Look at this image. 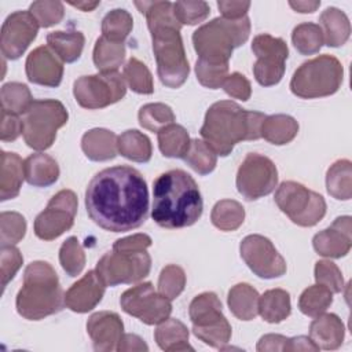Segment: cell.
Instances as JSON below:
<instances>
[{"mask_svg":"<svg viewBox=\"0 0 352 352\" xmlns=\"http://www.w3.org/2000/svg\"><path fill=\"white\" fill-rule=\"evenodd\" d=\"M89 219L100 228L125 232L139 228L148 216V188L142 173L128 165L98 172L85 190Z\"/></svg>","mask_w":352,"mask_h":352,"instance_id":"6da1fadb","label":"cell"},{"mask_svg":"<svg viewBox=\"0 0 352 352\" xmlns=\"http://www.w3.org/2000/svg\"><path fill=\"white\" fill-rule=\"evenodd\" d=\"M204 202L197 182L183 169L161 173L153 184L151 217L162 228H184L202 216Z\"/></svg>","mask_w":352,"mask_h":352,"instance_id":"7a4b0ae2","label":"cell"},{"mask_svg":"<svg viewBox=\"0 0 352 352\" xmlns=\"http://www.w3.org/2000/svg\"><path fill=\"white\" fill-rule=\"evenodd\" d=\"M265 117L260 111L245 110L232 100H220L208 109L199 132L216 155L227 157L236 143L261 138Z\"/></svg>","mask_w":352,"mask_h":352,"instance_id":"3957f363","label":"cell"},{"mask_svg":"<svg viewBox=\"0 0 352 352\" xmlns=\"http://www.w3.org/2000/svg\"><path fill=\"white\" fill-rule=\"evenodd\" d=\"M63 305L65 294L52 265L40 260L28 264L15 300L18 314L28 320H41L59 312Z\"/></svg>","mask_w":352,"mask_h":352,"instance_id":"277c9868","label":"cell"},{"mask_svg":"<svg viewBox=\"0 0 352 352\" xmlns=\"http://www.w3.org/2000/svg\"><path fill=\"white\" fill-rule=\"evenodd\" d=\"M250 34V21L214 18L192 33V44L198 59L212 63H228L234 50L246 43Z\"/></svg>","mask_w":352,"mask_h":352,"instance_id":"5b68a950","label":"cell"},{"mask_svg":"<svg viewBox=\"0 0 352 352\" xmlns=\"http://www.w3.org/2000/svg\"><path fill=\"white\" fill-rule=\"evenodd\" d=\"M344 80V67L333 55H319L304 62L290 80L292 92L301 99H316L336 94Z\"/></svg>","mask_w":352,"mask_h":352,"instance_id":"8992f818","label":"cell"},{"mask_svg":"<svg viewBox=\"0 0 352 352\" xmlns=\"http://www.w3.org/2000/svg\"><path fill=\"white\" fill-rule=\"evenodd\" d=\"M179 26L151 28V43L161 82L169 88L182 87L188 74L190 65L186 56Z\"/></svg>","mask_w":352,"mask_h":352,"instance_id":"52a82bcc","label":"cell"},{"mask_svg":"<svg viewBox=\"0 0 352 352\" xmlns=\"http://www.w3.org/2000/svg\"><path fill=\"white\" fill-rule=\"evenodd\" d=\"M69 114L62 102L55 99L33 100L23 114V139L25 143L37 151L50 148L56 132L67 122Z\"/></svg>","mask_w":352,"mask_h":352,"instance_id":"ba28073f","label":"cell"},{"mask_svg":"<svg viewBox=\"0 0 352 352\" xmlns=\"http://www.w3.org/2000/svg\"><path fill=\"white\" fill-rule=\"evenodd\" d=\"M274 199L278 208L300 227H314L326 214L324 198L293 180L280 183Z\"/></svg>","mask_w":352,"mask_h":352,"instance_id":"9c48e42d","label":"cell"},{"mask_svg":"<svg viewBox=\"0 0 352 352\" xmlns=\"http://www.w3.org/2000/svg\"><path fill=\"white\" fill-rule=\"evenodd\" d=\"M126 94V82L118 72L81 76L73 84L76 102L88 110L104 109L120 102Z\"/></svg>","mask_w":352,"mask_h":352,"instance_id":"30bf717a","label":"cell"},{"mask_svg":"<svg viewBox=\"0 0 352 352\" xmlns=\"http://www.w3.org/2000/svg\"><path fill=\"white\" fill-rule=\"evenodd\" d=\"M151 270V257L147 250L140 252H118L104 253L95 271L106 286H117L121 283H136L146 278Z\"/></svg>","mask_w":352,"mask_h":352,"instance_id":"8fae6325","label":"cell"},{"mask_svg":"<svg viewBox=\"0 0 352 352\" xmlns=\"http://www.w3.org/2000/svg\"><path fill=\"white\" fill-rule=\"evenodd\" d=\"M236 190L246 201L271 194L278 184L276 165L265 155L249 153L236 172Z\"/></svg>","mask_w":352,"mask_h":352,"instance_id":"7c38bea8","label":"cell"},{"mask_svg":"<svg viewBox=\"0 0 352 352\" xmlns=\"http://www.w3.org/2000/svg\"><path fill=\"white\" fill-rule=\"evenodd\" d=\"M120 304L124 312L138 318L144 324H158L172 312L170 300L157 292L151 282L138 283L121 294Z\"/></svg>","mask_w":352,"mask_h":352,"instance_id":"4fadbf2b","label":"cell"},{"mask_svg":"<svg viewBox=\"0 0 352 352\" xmlns=\"http://www.w3.org/2000/svg\"><path fill=\"white\" fill-rule=\"evenodd\" d=\"M252 51L257 60L253 65L256 81L263 87L276 85L285 74L289 48L283 38L268 33L257 34L252 41Z\"/></svg>","mask_w":352,"mask_h":352,"instance_id":"5bb4252c","label":"cell"},{"mask_svg":"<svg viewBox=\"0 0 352 352\" xmlns=\"http://www.w3.org/2000/svg\"><path fill=\"white\" fill-rule=\"evenodd\" d=\"M77 206L78 201L74 191H58L34 220L36 236L43 241H52L69 231L74 224Z\"/></svg>","mask_w":352,"mask_h":352,"instance_id":"9a60e30c","label":"cell"},{"mask_svg":"<svg viewBox=\"0 0 352 352\" xmlns=\"http://www.w3.org/2000/svg\"><path fill=\"white\" fill-rule=\"evenodd\" d=\"M241 257L250 271L263 279H274L285 275L286 261L274 243L258 234L248 235L239 245Z\"/></svg>","mask_w":352,"mask_h":352,"instance_id":"2e32d148","label":"cell"},{"mask_svg":"<svg viewBox=\"0 0 352 352\" xmlns=\"http://www.w3.org/2000/svg\"><path fill=\"white\" fill-rule=\"evenodd\" d=\"M38 23L29 11L10 14L1 26L0 50L6 59L21 58L38 33Z\"/></svg>","mask_w":352,"mask_h":352,"instance_id":"e0dca14e","label":"cell"},{"mask_svg":"<svg viewBox=\"0 0 352 352\" xmlns=\"http://www.w3.org/2000/svg\"><path fill=\"white\" fill-rule=\"evenodd\" d=\"M25 70L30 82L55 88L62 82L63 62L48 45H40L28 55Z\"/></svg>","mask_w":352,"mask_h":352,"instance_id":"ac0fdd59","label":"cell"},{"mask_svg":"<svg viewBox=\"0 0 352 352\" xmlns=\"http://www.w3.org/2000/svg\"><path fill=\"white\" fill-rule=\"evenodd\" d=\"M315 252L323 257L341 258L352 246V224L349 216L337 217L330 227L315 234L312 239Z\"/></svg>","mask_w":352,"mask_h":352,"instance_id":"d6986e66","label":"cell"},{"mask_svg":"<svg viewBox=\"0 0 352 352\" xmlns=\"http://www.w3.org/2000/svg\"><path fill=\"white\" fill-rule=\"evenodd\" d=\"M87 333L92 340L95 351H117L118 342L124 334V323L118 314L99 311L88 318Z\"/></svg>","mask_w":352,"mask_h":352,"instance_id":"ffe728a7","label":"cell"},{"mask_svg":"<svg viewBox=\"0 0 352 352\" xmlns=\"http://www.w3.org/2000/svg\"><path fill=\"white\" fill-rule=\"evenodd\" d=\"M106 285L96 271H88L65 293V305L77 314L92 311L103 298Z\"/></svg>","mask_w":352,"mask_h":352,"instance_id":"44dd1931","label":"cell"},{"mask_svg":"<svg viewBox=\"0 0 352 352\" xmlns=\"http://www.w3.org/2000/svg\"><path fill=\"white\" fill-rule=\"evenodd\" d=\"M309 337L319 349L333 351L341 346L345 337L342 320L336 314H320L309 324Z\"/></svg>","mask_w":352,"mask_h":352,"instance_id":"7402d4cb","label":"cell"},{"mask_svg":"<svg viewBox=\"0 0 352 352\" xmlns=\"http://www.w3.org/2000/svg\"><path fill=\"white\" fill-rule=\"evenodd\" d=\"M118 136L104 128H94L87 131L81 138V148L91 161L102 162L116 158L118 153Z\"/></svg>","mask_w":352,"mask_h":352,"instance_id":"603a6c76","label":"cell"},{"mask_svg":"<svg viewBox=\"0 0 352 352\" xmlns=\"http://www.w3.org/2000/svg\"><path fill=\"white\" fill-rule=\"evenodd\" d=\"M25 179V161L15 154L1 151L0 199L8 201L18 197Z\"/></svg>","mask_w":352,"mask_h":352,"instance_id":"cb8c5ba5","label":"cell"},{"mask_svg":"<svg viewBox=\"0 0 352 352\" xmlns=\"http://www.w3.org/2000/svg\"><path fill=\"white\" fill-rule=\"evenodd\" d=\"M59 177L58 162L48 154L34 153L25 160V180L33 187H50Z\"/></svg>","mask_w":352,"mask_h":352,"instance_id":"d4e9b609","label":"cell"},{"mask_svg":"<svg viewBox=\"0 0 352 352\" xmlns=\"http://www.w3.org/2000/svg\"><path fill=\"white\" fill-rule=\"evenodd\" d=\"M188 329L187 326L175 318H168L158 323L154 331V340L157 345L165 352H180V351H194L188 342Z\"/></svg>","mask_w":352,"mask_h":352,"instance_id":"484cf974","label":"cell"},{"mask_svg":"<svg viewBox=\"0 0 352 352\" xmlns=\"http://www.w3.org/2000/svg\"><path fill=\"white\" fill-rule=\"evenodd\" d=\"M319 26L322 29L323 43L329 47H341L349 38L351 23L346 14L340 8H326L319 16Z\"/></svg>","mask_w":352,"mask_h":352,"instance_id":"4316f807","label":"cell"},{"mask_svg":"<svg viewBox=\"0 0 352 352\" xmlns=\"http://www.w3.org/2000/svg\"><path fill=\"white\" fill-rule=\"evenodd\" d=\"M258 292L249 283L234 285L227 297L230 311L239 320H252L258 314Z\"/></svg>","mask_w":352,"mask_h":352,"instance_id":"83f0119b","label":"cell"},{"mask_svg":"<svg viewBox=\"0 0 352 352\" xmlns=\"http://www.w3.org/2000/svg\"><path fill=\"white\" fill-rule=\"evenodd\" d=\"M47 44L63 63H73L82 54L85 37L78 30H56L47 34Z\"/></svg>","mask_w":352,"mask_h":352,"instance_id":"f1b7e54d","label":"cell"},{"mask_svg":"<svg viewBox=\"0 0 352 352\" xmlns=\"http://www.w3.org/2000/svg\"><path fill=\"white\" fill-rule=\"evenodd\" d=\"M290 312V294L283 289H270L258 297V314L268 323H280Z\"/></svg>","mask_w":352,"mask_h":352,"instance_id":"f546056e","label":"cell"},{"mask_svg":"<svg viewBox=\"0 0 352 352\" xmlns=\"http://www.w3.org/2000/svg\"><path fill=\"white\" fill-rule=\"evenodd\" d=\"M298 133V122L287 114L265 117L261 125V138L275 146L290 143Z\"/></svg>","mask_w":352,"mask_h":352,"instance_id":"4dcf8cb0","label":"cell"},{"mask_svg":"<svg viewBox=\"0 0 352 352\" xmlns=\"http://www.w3.org/2000/svg\"><path fill=\"white\" fill-rule=\"evenodd\" d=\"M192 327L206 326L224 318L221 301L213 292H204L192 298L188 307Z\"/></svg>","mask_w":352,"mask_h":352,"instance_id":"1f68e13d","label":"cell"},{"mask_svg":"<svg viewBox=\"0 0 352 352\" xmlns=\"http://www.w3.org/2000/svg\"><path fill=\"white\" fill-rule=\"evenodd\" d=\"M326 188H327V192L338 201L351 199L352 164L349 160H338L327 169Z\"/></svg>","mask_w":352,"mask_h":352,"instance_id":"d6a6232c","label":"cell"},{"mask_svg":"<svg viewBox=\"0 0 352 352\" xmlns=\"http://www.w3.org/2000/svg\"><path fill=\"white\" fill-rule=\"evenodd\" d=\"M157 139L160 151L168 158H183L191 143L187 129L175 122L158 131Z\"/></svg>","mask_w":352,"mask_h":352,"instance_id":"836d02e7","label":"cell"},{"mask_svg":"<svg viewBox=\"0 0 352 352\" xmlns=\"http://www.w3.org/2000/svg\"><path fill=\"white\" fill-rule=\"evenodd\" d=\"M118 153L135 162H148L153 154V146L150 139L138 129H128L118 136L117 140Z\"/></svg>","mask_w":352,"mask_h":352,"instance_id":"e575fe53","label":"cell"},{"mask_svg":"<svg viewBox=\"0 0 352 352\" xmlns=\"http://www.w3.org/2000/svg\"><path fill=\"white\" fill-rule=\"evenodd\" d=\"M92 58L100 73L117 72L125 59V45L124 43L111 41L100 36L95 43Z\"/></svg>","mask_w":352,"mask_h":352,"instance_id":"d590c367","label":"cell"},{"mask_svg":"<svg viewBox=\"0 0 352 352\" xmlns=\"http://www.w3.org/2000/svg\"><path fill=\"white\" fill-rule=\"evenodd\" d=\"M212 224L221 231H235L245 220L243 206L234 199H221L214 204L210 213Z\"/></svg>","mask_w":352,"mask_h":352,"instance_id":"8d00e7d4","label":"cell"},{"mask_svg":"<svg viewBox=\"0 0 352 352\" xmlns=\"http://www.w3.org/2000/svg\"><path fill=\"white\" fill-rule=\"evenodd\" d=\"M133 28L132 15L124 8L111 10L102 19V36L107 40L124 43Z\"/></svg>","mask_w":352,"mask_h":352,"instance_id":"74e56055","label":"cell"},{"mask_svg":"<svg viewBox=\"0 0 352 352\" xmlns=\"http://www.w3.org/2000/svg\"><path fill=\"white\" fill-rule=\"evenodd\" d=\"M1 110L12 114H25L33 103L30 89L22 82H7L1 87Z\"/></svg>","mask_w":352,"mask_h":352,"instance_id":"f35d334b","label":"cell"},{"mask_svg":"<svg viewBox=\"0 0 352 352\" xmlns=\"http://www.w3.org/2000/svg\"><path fill=\"white\" fill-rule=\"evenodd\" d=\"M183 160L191 169L202 176L213 172L217 164V155L202 139H191Z\"/></svg>","mask_w":352,"mask_h":352,"instance_id":"ab89813d","label":"cell"},{"mask_svg":"<svg viewBox=\"0 0 352 352\" xmlns=\"http://www.w3.org/2000/svg\"><path fill=\"white\" fill-rule=\"evenodd\" d=\"M122 77L126 85L136 94L150 95L154 92V81L151 72L142 60H139L135 56L129 58L125 63Z\"/></svg>","mask_w":352,"mask_h":352,"instance_id":"60d3db41","label":"cell"},{"mask_svg":"<svg viewBox=\"0 0 352 352\" xmlns=\"http://www.w3.org/2000/svg\"><path fill=\"white\" fill-rule=\"evenodd\" d=\"M333 302V293L322 286V285H312L307 287L300 298H298V309L311 318H315L327 311V308Z\"/></svg>","mask_w":352,"mask_h":352,"instance_id":"b9f144b4","label":"cell"},{"mask_svg":"<svg viewBox=\"0 0 352 352\" xmlns=\"http://www.w3.org/2000/svg\"><path fill=\"white\" fill-rule=\"evenodd\" d=\"M292 41L300 54L314 55L319 52L323 45L322 29L314 22L300 23L292 32Z\"/></svg>","mask_w":352,"mask_h":352,"instance_id":"7bdbcfd3","label":"cell"},{"mask_svg":"<svg viewBox=\"0 0 352 352\" xmlns=\"http://www.w3.org/2000/svg\"><path fill=\"white\" fill-rule=\"evenodd\" d=\"M138 118L140 126L151 132H158L175 122V113L165 103H147L139 109Z\"/></svg>","mask_w":352,"mask_h":352,"instance_id":"ee69618b","label":"cell"},{"mask_svg":"<svg viewBox=\"0 0 352 352\" xmlns=\"http://www.w3.org/2000/svg\"><path fill=\"white\" fill-rule=\"evenodd\" d=\"M192 333L197 338H199L206 345L217 349H224L231 340L232 329L230 322L224 316L223 319L209 323L206 326L192 327Z\"/></svg>","mask_w":352,"mask_h":352,"instance_id":"f6af8a7d","label":"cell"},{"mask_svg":"<svg viewBox=\"0 0 352 352\" xmlns=\"http://www.w3.org/2000/svg\"><path fill=\"white\" fill-rule=\"evenodd\" d=\"M59 263L69 276H77L85 267V253L76 236H69L59 249Z\"/></svg>","mask_w":352,"mask_h":352,"instance_id":"bcb514c9","label":"cell"},{"mask_svg":"<svg viewBox=\"0 0 352 352\" xmlns=\"http://www.w3.org/2000/svg\"><path fill=\"white\" fill-rule=\"evenodd\" d=\"M26 234V220L18 212H1L0 214V245L14 246Z\"/></svg>","mask_w":352,"mask_h":352,"instance_id":"7dc6e473","label":"cell"},{"mask_svg":"<svg viewBox=\"0 0 352 352\" xmlns=\"http://www.w3.org/2000/svg\"><path fill=\"white\" fill-rule=\"evenodd\" d=\"M186 286L184 270L176 264H168L162 268L158 278V292L168 300L177 298Z\"/></svg>","mask_w":352,"mask_h":352,"instance_id":"c3c4849f","label":"cell"},{"mask_svg":"<svg viewBox=\"0 0 352 352\" xmlns=\"http://www.w3.org/2000/svg\"><path fill=\"white\" fill-rule=\"evenodd\" d=\"M173 12L182 26L198 25L208 18L210 12V7L206 1H202V0H198V1L180 0L173 3Z\"/></svg>","mask_w":352,"mask_h":352,"instance_id":"681fc988","label":"cell"},{"mask_svg":"<svg viewBox=\"0 0 352 352\" xmlns=\"http://www.w3.org/2000/svg\"><path fill=\"white\" fill-rule=\"evenodd\" d=\"M29 12L34 16L40 28H51L63 19L65 7L63 3L58 0H38L30 4Z\"/></svg>","mask_w":352,"mask_h":352,"instance_id":"f907efd6","label":"cell"},{"mask_svg":"<svg viewBox=\"0 0 352 352\" xmlns=\"http://www.w3.org/2000/svg\"><path fill=\"white\" fill-rule=\"evenodd\" d=\"M195 74L201 85L209 89H217L223 87L228 76V63H212L198 59L195 63Z\"/></svg>","mask_w":352,"mask_h":352,"instance_id":"816d5d0a","label":"cell"},{"mask_svg":"<svg viewBox=\"0 0 352 352\" xmlns=\"http://www.w3.org/2000/svg\"><path fill=\"white\" fill-rule=\"evenodd\" d=\"M315 282L327 287L331 293H341L344 289V278L341 270L330 260H319L315 264Z\"/></svg>","mask_w":352,"mask_h":352,"instance_id":"f5cc1de1","label":"cell"},{"mask_svg":"<svg viewBox=\"0 0 352 352\" xmlns=\"http://www.w3.org/2000/svg\"><path fill=\"white\" fill-rule=\"evenodd\" d=\"M23 263V256L15 246H3L0 250V270H1V285L3 290L8 282L15 276Z\"/></svg>","mask_w":352,"mask_h":352,"instance_id":"db71d44e","label":"cell"},{"mask_svg":"<svg viewBox=\"0 0 352 352\" xmlns=\"http://www.w3.org/2000/svg\"><path fill=\"white\" fill-rule=\"evenodd\" d=\"M223 89L231 98L239 99L242 102L248 100L252 95L250 81L242 73L238 72H234L227 76V78L223 82Z\"/></svg>","mask_w":352,"mask_h":352,"instance_id":"11a10c76","label":"cell"},{"mask_svg":"<svg viewBox=\"0 0 352 352\" xmlns=\"http://www.w3.org/2000/svg\"><path fill=\"white\" fill-rule=\"evenodd\" d=\"M23 132V122L16 114L1 110V126L0 139L3 142H14Z\"/></svg>","mask_w":352,"mask_h":352,"instance_id":"9f6ffc18","label":"cell"},{"mask_svg":"<svg viewBox=\"0 0 352 352\" xmlns=\"http://www.w3.org/2000/svg\"><path fill=\"white\" fill-rule=\"evenodd\" d=\"M153 241L147 234H133L121 239H117L113 243V250L118 252H140L147 250L151 246Z\"/></svg>","mask_w":352,"mask_h":352,"instance_id":"6f0895ef","label":"cell"},{"mask_svg":"<svg viewBox=\"0 0 352 352\" xmlns=\"http://www.w3.org/2000/svg\"><path fill=\"white\" fill-rule=\"evenodd\" d=\"M217 7L226 19H241L246 16L249 8H250V1H226L220 0L217 1Z\"/></svg>","mask_w":352,"mask_h":352,"instance_id":"680465c9","label":"cell"},{"mask_svg":"<svg viewBox=\"0 0 352 352\" xmlns=\"http://www.w3.org/2000/svg\"><path fill=\"white\" fill-rule=\"evenodd\" d=\"M289 346V337H285L282 334H265L263 336L258 342L256 349L258 352H265V351H287Z\"/></svg>","mask_w":352,"mask_h":352,"instance_id":"91938a15","label":"cell"},{"mask_svg":"<svg viewBox=\"0 0 352 352\" xmlns=\"http://www.w3.org/2000/svg\"><path fill=\"white\" fill-rule=\"evenodd\" d=\"M117 351L120 352H126V351H148V346L147 344L144 342L143 338H140L139 336L136 334H132V333H124L120 342H118V346H117Z\"/></svg>","mask_w":352,"mask_h":352,"instance_id":"94428289","label":"cell"},{"mask_svg":"<svg viewBox=\"0 0 352 352\" xmlns=\"http://www.w3.org/2000/svg\"><path fill=\"white\" fill-rule=\"evenodd\" d=\"M296 351H319V346L311 340V337L307 336H298L289 338V346L287 352H296Z\"/></svg>","mask_w":352,"mask_h":352,"instance_id":"6125c7cd","label":"cell"},{"mask_svg":"<svg viewBox=\"0 0 352 352\" xmlns=\"http://www.w3.org/2000/svg\"><path fill=\"white\" fill-rule=\"evenodd\" d=\"M289 6L297 11V12H301V14H311L314 11H316L320 6V1L318 0H297V1H289Z\"/></svg>","mask_w":352,"mask_h":352,"instance_id":"be15d7a7","label":"cell"},{"mask_svg":"<svg viewBox=\"0 0 352 352\" xmlns=\"http://www.w3.org/2000/svg\"><path fill=\"white\" fill-rule=\"evenodd\" d=\"M69 4L74 8H78V10L84 11V12H89V11H94L100 4V1H77V3L70 1Z\"/></svg>","mask_w":352,"mask_h":352,"instance_id":"e7e4bbea","label":"cell"}]
</instances>
